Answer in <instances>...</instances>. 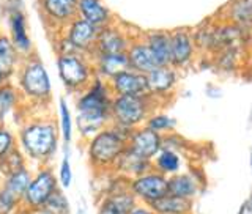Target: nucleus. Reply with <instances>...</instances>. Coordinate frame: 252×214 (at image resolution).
Wrapping results in <instances>:
<instances>
[{
  "label": "nucleus",
  "instance_id": "obj_26",
  "mask_svg": "<svg viewBox=\"0 0 252 214\" xmlns=\"http://www.w3.org/2000/svg\"><path fill=\"white\" fill-rule=\"evenodd\" d=\"M156 214H189L191 211V200L180 199L175 195H164L159 200L153 202L150 205Z\"/></svg>",
  "mask_w": 252,
  "mask_h": 214
},
{
  "label": "nucleus",
  "instance_id": "obj_4",
  "mask_svg": "<svg viewBox=\"0 0 252 214\" xmlns=\"http://www.w3.org/2000/svg\"><path fill=\"white\" fill-rule=\"evenodd\" d=\"M18 90L24 99L46 104L52 98V82L44 63L35 55L22 59L18 73Z\"/></svg>",
  "mask_w": 252,
  "mask_h": 214
},
{
  "label": "nucleus",
  "instance_id": "obj_40",
  "mask_svg": "<svg viewBox=\"0 0 252 214\" xmlns=\"http://www.w3.org/2000/svg\"><path fill=\"white\" fill-rule=\"evenodd\" d=\"M251 167H252V156H251Z\"/></svg>",
  "mask_w": 252,
  "mask_h": 214
},
{
  "label": "nucleus",
  "instance_id": "obj_20",
  "mask_svg": "<svg viewBox=\"0 0 252 214\" xmlns=\"http://www.w3.org/2000/svg\"><path fill=\"white\" fill-rule=\"evenodd\" d=\"M177 82V73L170 66H159L147 74L148 96H161L169 93Z\"/></svg>",
  "mask_w": 252,
  "mask_h": 214
},
{
  "label": "nucleus",
  "instance_id": "obj_3",
  "mask_svg": "<svg viewBox=\"0 0 252 214\" xmlns=\"http://www.w3.org/2000/svg\"><path fill=\"white\" fill-rule=\"evenodd\" d=\"M134 129L110 123L93 137L87 140V161L98 175H107L114 172L118 157L128 147V139Z\"/></svg>",
  "mask_w": 252,
  "mask_h": 214
},
{
  "label": "nucleus",
  "instance_id": "obj_27",
  "mask_svg": "<svg viewBox=\"0 0 252 214\" xmlns=\"http://www.w3.org/2000/svg\"><path fill=\"white\" fill-rule=\"evenodd\" d=\"M21 98L18 87H14L11 82L0 87V124H5L6 118L19 106Z\"/></svg>",
  "mask_w": 252,
  "mask_h": 214
},
{
  "label": "nucleus",
  "instance_id": "obj_30",
  "mask_svg": "<svg viewBox=\"0 0 252 214\" xmlns=\"http://www.w3.org/2000/svg\"><path fill=\"white\" fill-rule=\"evenodd\" d=\"M55 175H57L59 186L63 191H66V189L73 186L74 172H73V164H71V147L62 145V157Z\"/></svg>",
  "mask_w": 252,
  "mask_h": 214
},
{
  "label": "nucleus",
  "instance_id": "obj_11",
  "mask_svg": "<svg viewBox=\"0 0 252 214\" xmlns=\"http://www.w3.org/2000/svg\"><path fill=\"white\" fill-rule=\"evenodd\" d=\"M99 29L93 27L92 24L85 22L81 18H76L71 21L65 27L63 36H65L69 44L74 47V51L85 57H92L94 51V44H96Z\"/></svg>",
  "mask_w": 252,
  "mask_h": 214
},
{
  "label": "nucleus",
  "instance_id": "obj_39",
  "mask_svg": "<svg viewBox=\"0 0 252 214\" xmlns=\"http://www.w3.org/2000/svg\"><path fill=\"white\" fill-rule=\"evenodd\" d=\"M14 214H32V213H30V211H27V210H24V208L21 207V208H19L18 211H16Z\"/></svg>",
  "mask_w": 252,
  "mask_h": 214
},
{
  "label": "nucleus",
  "instance_id": "obj_1",
  "mask_svg": "<svg viewBox=\"0 0 252 214\" xmlns=\"http://www.w3.org/2000/svg\"><path fill=\"white\" fill-rule=\"evenodd\" d=\"M114 94L109 84L94 76L87 89L76 98L74 126L82 139L89 140L110 124V102Z\"/></svg>",
  "mask_w": 252,
  "mask_h": 214
},
{
  "label": "nucleus",
  "instance_id": "obj_2",
  "mask_svg": "<svg viewBox=\"0 0 252 214\" xmlns=\"http://www.w3.org/2000/svg\"><path fill=\"white\" fill-rule=\"evenodd\" d=\"M18 148L32 161L41 165H51V161L59 153L60 132L59 126L51 118H36L24 123L19 129Z\"/></svg>",
  "mask_w": 252,
  "mask_h": 214
},
{
  "label": "nucleus",
  "instance_id": "obj_21",
  "mask_svg": "<svg viewBox=\"0 0 252 214\" xmlns=\"http://www.w3.org/2000/svg\"><path fill=\"white\" fill-rule=\"evenodd\" d=\"M21 61H22V57L19 55V52L16 51L10 36L5 33H0V71L5 74L8 81H11L16 76Z\"/></svg>",
  "mask_w": 252,
  "mask_h": 214
},
{
  "label": "nucleus",
  "instance_id": "obj_7",
  "mask_svg": "<svg viewBox=\"0 0 252 214\" xmlns=\"http://www.w3.org/2000/svg\"><path fill=\"white\" fill-rule=\"evenodd\" d=\"M150 96H114L110 102V123L136 129L150 114Z\"/></svg>",
  "mask_w": 252,
  "mask_h": 214
},
{
  "label": "nucleus",
  "instance_id": "obj_16",
  "mask_svg": "<svg viewBox=\"0 0 252 214\" xmlns=\"http://www.w3.org/2000/svg\"><path fill=\"white\" fill-rule=\"evenodd\" d=\"M94 76L102 79V81L109 82L117 74L123 73V71L129 69L128 57L125 54H102V55H93L90 59Z\"/></svg>",
  "mask_w": 252,
  "mask_h": 214
},
{
  "label": "nucleus",
  "instance_id": "obj_33",
  "mask_svg": "<svg viewBox=\"0 0 252 214\" xmlns=\"http://www.w3.org/2000/svg\"><path fill=\"white\" fill-rule=\"evenodd\" d=\"M173 126H175V120L164 114H156L153 117H148L145 122V128L158 132L159 136L162 132H167V131L173 129Z\"/></svg>",
  "mask_w": 252,
  "mask_h": 214
},
{
  "label": "nucleus",
  "instance_id": "obj_35",
  "mask_svg": "<svg viewBox=\"0 0 252 214\" xmlns=\"http://www.w3.org/2000/svg\"><path fill=\"white\" fill-rule=\"evenodd\" d=\"M21 208V202L0 187V214H14Z\"/></svg>",
  "mask_w": 252,
  "mask_h": 214
},
{
  "label": "nucleus",
  "instance_id": "obj_22",
  "mask_svg": "<svg viewBox=\"0 0 252 214\" xmlns=\"http://www.w3.org/2000/svg\"><path fill=\"white\" fill-rule=\"evenodd\" d=\"M192 39L186 31H175L170 35V65L185 66L192 57Z\"/></svg>",
  "mask_w": 252,
  "mask_h": 214
},
{
  "label": "nucleus",
  "instance_id": "obj_32",
  "mask_svg": "<svg viewBox=\"0 0 252 214\" xmlns=\"http://www.w3.org/2000/svg\"><path fill=\"white\" fill-rule=\"evenodd\" d=\"M27 157L24 156V153L16 147L11 153H8L2 161H0V177H5L8 173L21 170L24 167H27Z\"/></svg>",
  "mask_w": 252,
  "mask_h": 214
},
{
  "label": "nucleus",
  "instance_id": "obj_14",
  "mask_svg": "<svg viewBox=\"0 0 252 214\" xmlns=\"http://www.w3.org/2000/svg\"><path fill=\"white\" fill-rule=\"evenodd\" d=\"M128 148L144 159L153 161V157L162 150V136L145 126L136 128L128 139Z\"/></svg>",
  "mask_w": 252,
  "mask_h": 214
},
{
  "label": "nucleus",
  "instance_id": "obj_5",
  "mask_svg": "<svg viewBox=\"0 0 252 214\" xmlns=\"http://www.w3.org/2000/svg\"><path fill=\"white\" fill-rule=\"evenodd\" d=\"M59 69V77L63 87L69 93H82L94 79V71L90 57L81 54L57 55L55 61Z\"/></svg>",
  "mask_w": 252,
  "mask_h": 214
},
{
  "label": "nucleus",
  "instance_id": "obj_15",
  "mask_svg": "<svg viewBox=\"0 0 252 214\" xmlns=\"http://www.w3.org/2000/svg\"><path fill=\"white\" fill-rule=\"evenodd\" d=\"M129 44H131V41H129V38L126 36L125 31L120 27L114 26V24H109V26L99 29L93 55L125 54L126 51H128ZM93 55H92V57H93Z\"/></svg>",
  "mask_w": 252,
  "mask_h": 214
},
{
  "label": "nucleus",
  "instance_id": "obj_36",
  "mask_svg": "<svg viewBox=\"0 0 252 214\" xmlns=\"http://www.w3.org/2000/svg\"><path fill=\"white\" fill-rule=\"evenodd\" d=\"M233 18L240 22H251L252 21V0H241V2L233 8Z\"/></svg>",
  "mask_w": 252,
  "mask_h": 214
},
{
  "label": "nucleus",
  "instance_id": "obj_19",
  "mask_svg": "<svg viewBox=\"0 0 252 214\" xmlns=\"http://www.w3.org/2000/svg\"><path fill=\"white\" fill-rule=\"evenodd\" d=\"M152 169H153L152 161L137 156L136 153H132L131 150L126 147V150L122 153V156L118 157V161L114 167V173L118 177L125 178V180H132V178H136V177H139V175H142V173H145Z\"/></svg>",
  "mask_w": 252,
  "mask_h": 214
},
{
  "label": "nucleus",
  "instance_id": "obj_29",
  "mask_svg": "<svg viewBox=\"0 0 252 214\" xmlns=\"http://www.w3.org/2000/svg\"><path fill=\"white\" fill-rule=\"evenodd\" d=\"M169 194L180 197V199L191 200L197 194V183L192 177L177 173L169 177Z\"/></svg>",
  "mask_w": 252,
  "mask_h": 214
},
{
  "label": "nucleus",
  "instance_id": "obj_9",
  "mask_svg": "<svg viewBox=\"0 0 252 214\" xmlns=\"http://www.w3.org/2000/svg\"><path fill=\"white\" fill-rule=\"evenodd\" d=\"M128 191L137 202L150 207L153 202L169 194V178L152 169L136 178L128 180Z\"/></svg>",
  "mask_w": 252,
  "mask_h": 214
},
{
  "label": "nucleus",
  "instance_id": "obj_31",
  "mask_svg": "<svg viewBox=\"0 0 252 214\" xmlns=\"http://www.w3.org/2000/svg\"><path fill=\"white\" fill-rule=\"evenodd\" d=\"M32 214H71V203L63 189H59L41 208Z\"/></svg>",
  "mask_w": 252,
  "mask_h": 214
},
{
  "label": "nucleus",
  "instance_id": "obj_18",
  "mask_svg": "<svg viewBox=\"0 0 252 214\" xmlns=\"http://www.w3.org/2000/svg\"><path fill=\"white\" fill-rule=\"evenodd\" d=\"M126 57H128V65L131 71H136L139 74L147 76L156 68H159L158 61L155 59L153 52L150 51L147 43H132L129 44L128 51H126Z\"/></svg>",
  "mask_w": 252,
  "mask_h": 214
},
{
  "label": "nucleus",
  "instance_id": "obj_17",
  "mask_svg": "<svg viewBox=\"0 0 252 214\" xmlns=\"http://www.w3.org/2000/svg\"><path fill=\"white\" fill-rule=\"evenodd\" d=\"M77 18L96 29L112 24V13L101 0H77Z\"/></svg>",
  "mask_w": 252,
  "mask_h": 214
},
{
  "label": "nucleus",
  "instance_id": "obj_13",
  "mask_svg": "<svg viewBox=\"0 0 252 214\" xmlns=\"http://www.w3.org/2000/svg\"><path fill=\"white\" fill-rule=\"evenodd\" d=\"M114 96H148L147 76L126 69L107 82Z\"/></svg>",
  "mask_w": 252,
  "mask_h": 214
},
{
  "label": "nucleus",
  "instance_id": "obj_10",
  "mask_svg": "<svg viewBox=\"0 0 252 214\" xmlns=\"http://www.w3.org/2000/svg\"><path fill=\"white\" fill-rule=\"evenodd\" d=\"M6 21H8V29H10V35L8 36H10L21 57L26 59L33 55V43H32L27 30L26 14H24L22 10V0H16L14 3L11 0H8Z\"/></svg>",
  "mask_w": 252,
  "mask_h": 214
},
{
  "label": "nucleus",
  "instance_id": "obj_25",
  "mask_svg": "<svg viewBox=\"0 0 252 214\" xmlns=\"http://www.w3.org/2000/svg\"><path fill=\"white\" fill-rule=\"evenodd\" d=\"M153 170L162 173L164 177H172V175H177L180 167H181V159H180V154L175 152V150H169V148H162L159 153H158L153 161Z\"/></svg>",
  "mask_w": 252,
  "mask_h": 214
},
{
  "label": "nucleus",
  "instance_id": "obj_6",
  "mask_svg": "<svg viewBox=\"0 0 252 214\" xmlns=\"http://www.w3.org/2000/svg\"><path fill=\"white\" fill-rule=\"evenodd\" d=\"M60 189L52 165H41L32 175L30 184L21 200V207L30 213L39 210Z\"/></svg>",
  "mask_w": 252,
  "mask_h": 214
},
{
  "label": "nucleus",
  "instance_id": "obj_12",
  "mask_svg": "<svg viewBox=\"0 0 252 214\" xmlns=\"http://www.w3.org/2000/svg\"><path fill=\"white\" fill-rule=\"evenodd\" d=\"M47 24L54 27L65 29L77 18V0H38Z\"/></svg>",
  "mask_w": 252,
  "mask_h": 214
},
{
  "label": "nucleus",
  "instance_id": "obj_23",
  "mask_svg": "<svg viewBox=\"0 0 252 214\" xmlns=\"http://www.w3.org/2000/svg\"><path fill=\"white\" fill-rule=\"evenodd\" d=\"M32 175H33V172H32L30 167L27 165V167H24L21 170L11 172V173H8V175L2 177L0 187H3L8 194L13 195L14 199H18L21 202L24 194L27 191L29 184H30Z\"/></svg>",
  "mask_w": 252,
  "mask_h": 214
},
{
  "label": "nucleus",
  "instance_id": "obj_24",
  "mask_svg": "<svg viewBox=\"0 0 252 214\" xmlns=\"http://www.w3.org/2000/svg\"><path fill=\"white\" fill-rule=\"evenodd\" d=\"M147 46L153 52L159 66H170V35L164 31H155L147 36Z\"/></svg>",
  "mask_w": 252,
  "mask_h": 214
},
{
  "label": "nucleus",
  "instance_id": "obj_37",
  "mask_svg": "<svg viewBox=\"0 0 252 214\" xmlns=\"http://www.w3.org/2000/svg\"><path fill=\"white\" fill-rule=\"evenodd\" d=\"M129 214H156L152 208L150 207H147V205H136L131 211H129Z\"/></svg>",
  "mask_w": 252,
  "mask_h": 214
},
{
  "label": "nucleus",
  "instance_id": "obj_28",
  "mask_svg": "<svg viewBox=\"0 0 252 214\" xmlns=\"http://www.w3.org/2000/svg\"><path fill=\"white\" fill-rule=\"evenodd\" d=\"M59 132H60V140L62 145L71 147L73 142V132H74V117L71 114V107L65 98H60L59 101Z\"/></svg>",
  "mask_w": 252,
  "mask_h": 214
},
{
  "label": "nucleus",
  "instance_id": "obj_34",
  "mask_svg": "<svg viewBox=\"0 0 252 214\" xmlns=\"http://www.w3.org/2000/svg\"><path fill=\"white\" fill-rule=\"evenodd\" d=\"M18 147V137L16 134L5 124H0V161L11 153L13 150Z\"/></svg>",
  "mask_w": 252,
  "mask_h": 214
},
{
  "label": "nucleus",
  "instance_id": "obj_8",
  "mask_svg": "<svg viewBox=\"0 0 252 214\" xmlns=\"http://www.w3.org/2000/svg\"><path fill=\"white\" fill-rule=\"evenodd\" d=\"M107 187L98 199L96 214H129V211L139 203L128 191V180L110 172Z\"/></svg>",
  "mask_w": 252,
  "mask_h": 214
},
{
  "label": "nucleus",
  "instance_id": "obj_38",
  "mask_svg": "<svg viewBox=\"0 0 252 214\" xmlns=\"http://www.w3.org/2000/svg\"><path fill=\"white\" fill-rule=\"evenodd\" d=\"M8 82H10V81H8V79L5 77V74L2 73V71H0V87L5 85V84H8Z\"/></svg>",
  "mask_w": 252,
  "mask_h": 214
}]
</instances>
